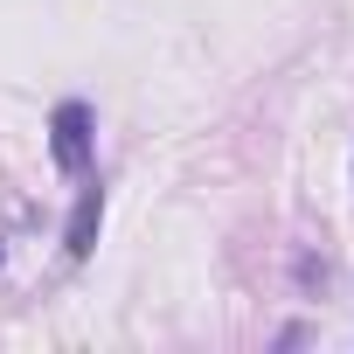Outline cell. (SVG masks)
<instances>
[{
	"instance_id": "obj_2",
	"label": "cell",
	"mask_w": 354,
	"mask_h": 354,
	"mask_svg": "<svg viewBox=\"0 0 354 354\" xmlns=\"http://www.w3.org/2000/svg\"><path fill=\"white\" fill-rule=\"evenodd\" d=\"M97 223H104V188L84 174L77 209H70V230H63V250H70V257H91V243H97Z\"/></svg>"
},
{
	"instance_id": "obj_1",
	"label": "cell",
	"mask_w": 354,
	"mask_h": 354,
	"mask_svg": "<svg viewBox=\"0 0 354 354\" xmlns=\"http://www.w3.org/2000/svg\"><path fill=\"white\" fill-rule=\"evenodd\" d=\"M97 118H91V104L84 97H63L56 111H49V153H56V167L63 174H91V160H97V132H91Z\"/></svg>"
}]
</instances>
